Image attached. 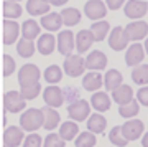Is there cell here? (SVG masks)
Returning <instances> with one entry per match:
<instances>
[{
    "mask_svg": "<svg viewBox=\"0 0 148 147\" xmlns=\"http://www.w3.org/2000/svg\"><path fill=\"white\" fill-rule=\"evenodd\" d=\"M43 122H45L43 111L36 109V107H28L20 116V127L27 132H35L43 126Z\"/></svg>",
    "mask_w": 148,
    "mask_h": 147,
    "instance_id": "cell-1",
    "label": "cell"
},
{
    "mask_svg": "<svg viewBox=\"0 0 148 147\" xmlns=\"http://www.w3.org/2000/svg\"><path fill=\"white\" fill-rule=\"evenodd\" d=\"M40 76H41V71L36 64H23L18 71V83H20V88H28V86H35V84L40 83Z\"/></svg>",
    "mask_w": 148,
    "mask_h": 147,
    "instance_id": "cell-2",
    "label": "cell"
},
{
    "mask_svg": "<svg viewBox=\"0 0 148 147\" xmlns=\"http://www.w3.org/2000/svg\"><path fill=\"white\" fill-rule=\"evenodd\" d=\"M63 69H64V73L68 76H71V78L82 76L86 71V60L81 55H69L64 60Z\"/></svg>",
    "mask_w": 148,
    "mask_h": 147,
    "instance_id": "cell-3",
    "label": "cell"
},
{
    "mask_svg": "<svg viewBox=\"0 0 148 147\" xmlns=\"http://www.w3.org/2000/svg\"><path fill=\"white\" fill-rule=\"evenodd\" d=\"M3 106H5V112L16 114L27 107V101L20 91H7L3 96Z\"/></svg>",
    "mask_w": 148,
    "mask_h": 147,
    "instance_id": "cell-4",
    "label": "cell"
},
{
    "mask_svg": "<svg viewBox=\"0 0 148 147\" xmlns=\"http://www.w3.org/2000/svg\"><path fill=\"white\" fill-rule=\"evenodd\" d=\"M68 114L71 117V121H76V122H82L86 119H89L90 101L79 99V101H76V103H71L68 106Z\"/></svg>",
    "mask_w": 148,
    "mask_h": 147,
    "instance_id": "cell-5",
    "label": "cell"
},
{
    "mask_svg": "<svg viewBox=\"0 0 148 147\" xmlns=\"http://www.w3.org/2000/svg\"><path fill=\"white\" fill-rule=\"evenodd\" d=\"M125 17H128L130 20H140L142 17L147 15L148 12V2L147 0H128L125 7H123Z\"/></svg>",
    "mask_w": 148,
    "mask_h": 147,
    "instance_id": "cell-6",
    "label": "cell"
},
{
    "mask_svg": "<svg viewBox=\"0 0 148 147\" xmlns=\"http://www.w3.org/2000/svg\"><path fill=\"white\" fill-rule=\"evenodd\" d=\"M125 35L130 42L138 43L140 40H145V37L148 35V23L143 20H137V21H130L125 26Z\"/></svg>",
    "mask_w": 148,
    "mask_h": 147,
    "instance_id": "cell-7",
    "label": "cell"
},
{
    "mask_svg": "<svg viewBox=\"0 0 148 147\" xmlns=\"http://www.w3.org/2000/svg\"><path fill=\"white\" fill-rule=\"evenodd\" d=\"M143 131H145V126L140 119H127V121L122 124V132L123 136L127 137V141H137L140 137H143Z\"/></svg>",
    "mask_w": 148,
    "mask_h": 147,
    "instance_id": "cell-8",
    "label": "cell"
},
{
    "mask_svg": "<svg viewBox=\"0 0 148 147\" xmlns=\"http://www.w3.org/2000/svg\"><path fill=\"white\" fill-rule=\"evenodd\" d=\"M43 99H45L46 106L56 109L59 106H63L64 103V91L61 88H58L56 84H49L48 88L43 89Z\"/></svg>",
    "mask_w": 148,
    "mask_h": 147,
    "instance_id": "cell-9",
    "label": "cell"
},
{
    "mask_svg": "<svg viewBox=\"0 0 148 147\" xmlns=\"http://www.w3.org/2000/svg\"><path fill=\"white\" fill-rule=\"evenodd\" d=\"M84 13L89 20L99 21L107 15V5L102 0H89L84 5Z\"/></svg>",
    "mask_w": 148,
    "mask_h": 147,
    "instance_id": "cell-10",
    "label": "cell"
},
{
    "mask_svg": "<svg viewBox=\"0 0 148 147\" xmlns=\"http://www.w3.org/2000/svg\"><path fill=\"white\" fill-rule=\"evenodd\" d=\"M76 46V35L71 30H63L58 35V51L63 56L73 55V50Z\"/></svg>",
    "mask_w": 148,
    "mask_h": 147,
    "instance_id": "cell-11",
    "label": "cell"
},
{
    "mask_svg": "<svg viewBox=\"0 0 148 147\" xmlns=\"http://www.w3.org/2000/svg\"><path fill=\"white\" fill-rule=\"evenodd\" d=\"M128 40L127 35H125V28L122 26H115L112 28L110 35H109V46L114 50V51H122L128 46Z\"/></svg>",
    "mask_w": 148,
    "mask_h": 147,
    "instance_id": "cell-12",
    "label": "cell"
},
{
    "mask_svg": "<svg viewBox=\"0 0 148 147\" xmlns=\"http://www.w3.org/2000/svg\"><path fill=\"white\" fill-rule=\"evenodd\" d=\"M23 141H25V132H23V129L18 127V126L7 127L5 132H3V142H5V147L23 146Z\"/></svg>",
    "mask_w": 148,
    "mask_h": 147,
    "instance_id": "cell-13",
    "label": "cell"
},
{
    "mask_svg": "<svg viewBox=\"0 0 148 147\" xmlns=\"http://www.w3.org/2000/svg\"><path fill=\"white\" fill-rule=\"evenodd\" d=\"M107 56L106 53L101 51V50H94V51H90L86 58V68L90 69V71H101L107 66Z\"/></svg>",
    "mask_w": 148,
    "mask_h": 147,
    "instance_id": "cell-14",
    "label": "cell"
},
{
    "mask_svg": "<svg viewBox=\"0 0 148 147\" xmlns=\"http://www.w3.org/2000/svg\"><path fill=\"white\" fill-rule=\"evenodd\" d=\"M143 58H145V46H142L140 43H133L127 48L125 51V63L127 66H138L142 64Z\"/></svg>",
    "mask_w": 148,
    "mask_h": 147,
    "instance_id": "cell-15",
    "label": "cell"
},
{
    "mask_svg": "<svg viewBox=\"0 0 148 147\" xmlns=\"http://www.w3.org/2000/svg\"><path fill=\"white\" fill-rule=\"evenodd\" d=\"M102 84H104V74H101L99 71H89L82 78V88L90 93H97L102 88Z\"/></svg>",
    "mask_w": 148,
    "mask_h": 147,
    "instance_id": "cell-16",
    "label": "cell"
},
{
    "mask_svg": "<svg viewBox=\"0 0 148 147\" xmlns=\"http://www.w3.org/2000/svg\"><path fill=\"white\" fill-rule=\"evenodd\" d=\"M21 32V26L15 20H5L3 21V43L5 45H13L18 40Z\"/></svg>",
    "mask_w": 148,
    "mask_h": 147,
    "instance_id": "cell-17",
    "label": "cell"
},
{
    "mask_svg": "<svg viewBox=\"0 0 148 147\" xmlns=\"http://www.w3.org/2000/svg\"><path fill=\"white\" fill-rule=\"evenodd\" d=\"M56 46H58V40L51 33H43L36 42V50L40 51V55H45V56L51 55Z\"/></svg>",
    "mask_w": 148,
    "mask_h": 147,
    "instance_id": "cell-18",
    "label": "cell"
},
{
    "mask_svg": "<svg viewBox=\"0 0 148 147\" xmlns=\"http://www.w3.org/2000/svg\"><path fill=\"white\" fill-rule=\"evenodd\" d=\"M90 106H92L97 112H106V111L110 109V106H112L110 96L107 94L106 91H97V93H92Z\"/></svg>",
    "mask_w": 148,
    "mask_h": 147,
    "instance_id": "cell-19",
    "label": "cell"
},
{
    "mask_svg": "<svg viewBox=\"0 0 148 147\" xmlns=\"http://www.w3.org/2000/svg\"><path fill=\"white\" fill-rule=\"evenodd\" d=\"M43 111V116H45V122H43V127L46 129V131H53L56 129L58 126H61L59 122H61V116L59 112L54 107H49V106H45L41 107Z\"/></svg>",
    "mask_w": 148,
    "mask_h": 147,
    "instance_id": "cell-20",
    "label": "cell"
},
{
    "mask_svg": "<svg viewBox=\"0 0 148 147\" xmlns=\"http://www.w3.org/2000/svg\"><path fill=\"white\" fill-rule=\"evenodd\" d=\"M40 23H41V26L45 30H48V32H58L59 28H61V25H64L61 13H56V12H49L46 15H43Z\"/></svg>",
    "mask_w": 148,
    "mask_h": 147,
    "instance_id": "cell-21",
    "label": "cell"
},
{
    "mask_svg": "<svg viewBox=\"0 0 148 147\" xmlns=\"http://www.w3.org/2000/svg\"><path fill=\"white\" fill-rule=\"evenodd\" d=\"M112 99L115 101L119 106L128 104V103L133 101V89L128 86V84H122V86H119L117 89L112 91Z\"/></svg>",
    "mask_w": 148,
    "mask_h": 147,
    "instance_id": "cell-22",
    "label": "cell"
},
{
    "mask_svg": "<svg viewBox=\"0 0 148 147\" xmlns=\"http://www.w3.org/2000/svg\"><path fill=\"white\" fill-rule=\"evenodd\" d=\"M94 42H95V38H94V35H92L90 30H79L77 35H76V48H77L79 55L87 51L92 46Z\"/></svg>",
    "mask_w": 148,
    "mask_h": 147,
    "instance_id": "cell-23",
    "label": "cell"
},
{
    "mask_svg": "<svg viewBox=\"0 0 148 147\" xmlns=\"http://www.w3.org/2000/svg\"><path fill=\"white\" fill-rule=\"evenodd\" d=\"M107 127V119L101 112H94L92 116H89L87 119V131H90L92 134H102Z\"/></svg>",
    "mask_w": 148,
    "mask_h": 147,
    "instance_id": "cell-24",
    "label": "cell"
},
{
    "mask_svg": "<svg viewBox=\"0 0 148 147\" xmlns=\"http://www.w3.org/2000/svg\"><path fill=\"white\" fill-rule=\"evenodd\" d=\"M49 8H51V5L46 0H28L27 2V12L33 17L46 15V13H49Z\"/></svg>",
    "mask_w": 148,
    "mask_h": 147,
    "instance_id": "cell-25",
    "label": "cell"
},
{
    "mask_svg": "<svg viewBox=\"0 0 148 147\" xmlns=\"http://www.w3.org/2000/svg\"><path fill=\"white\" fill-rule=\"evenodd\" d=\"M59 136L63 137L64 141H76V137L79 136V126L76 121H66L59 126Z\"/></svg>",
    "mask_w": 148,
    "mask_h": 147,
    "instance_id": "cell-26",
    "label": "cell"
},
{
    "mask_svg": "<svg viewBox=\"0 0 148 147\" xmlns=\"http://www.w3.org/2000/svg\"><path fill=\"white\" fill-rule=\"evenodd\" d=\"M122 81H123V76L119 69H109L106 74H104V86H106V89L109 91H114L117 89L119 86H122Z\"/></svg>",
    "mask_w": 148,
    "mask_h": 147,
    "instance_id": "cell-27",
    "label": "cell"
},
{
    "mask_svg": "<svg viewBox=\"0 0 148 147\" xmlns=\"http://www.w3.org/2000/svg\"><path fill=\"white\" fill-rule=\"evenodd\" d=\"M90 32H92V35H94L95 42H104L106 40L107 35H110V23L107 20H99L95 21V23H92L90 25Z\"/></svg>",
    "mask_w": 148,
    "mask_h": 147,
    "instance_id": "cell-28",
    "label": "cell"
},
{
    "mask_svg": "<svg viewBox=\"0 0 148 147\" xmlns=\"http://www.w3.org/2000/svg\"><path fill=\"white\" fill-rule=\"evenodd\" d=\"M21 35L23 38H27V40H35V38H40V25H38V21H35L33 18L30 20H25L21 23Z\"/></svg>",
    "mask_w": 148,
    "mask_h": 147,
    "instance_id": "cell-29",
    "label": "cell"
},
{
    "mask_svg": "<svg viewBox=\"0 0 148 147\" xmlns=\"http://www.w3.org/2000/svg\"><path fill=\"white\" fill-rule=\"evenodd\" d=\"M61 17H63V23H64L66 26L77 25V23L81 21V18H82L81 12L77 10L76 7H68V8L61 10Z\"/></svg>",
    "mask_w": 148,
    "mask_h": 147,
    "instance_id": "cell-30",
    "label": "cell"
},
{
    "mask_svg": "<svg viewBox=\"0 0 148 147\" xmlns=\"http://www.w3.org/2000/svg\"><path fill=\"white\" fill-rule=\"evenodd\" d=\"M21 13H23V8L18 2H10V0L3 2V15L7 20H15V18L21 17Z\"/></svg>",
    "mask_w": 148,
    "mask_h": 147,
    "instance_id": "cell-31",
    "label": "cell"
},
{
    "mask_svg": "<svg viewBox=\"0 0 148 147\" xmlns=\"http://www.w3.org/2000/svg\"><path fill=\"white\" fill-rule=\"evenodd\" d=\"M132 81L138 86L148 84V64H138L132 69Z\"/></svg>",
    "mask_w": 148,
    "mask_h": 147,
    "instance_id": "cell-32",
    "label": "cell"
},
{
    "mask_svg": "<svg viewBox=\"0 0 148 147\" xmlns=\"http://www.w3.org/2000/svg\"><path fill=\"white\" fill-rule=\"evenodd\" d=\"M16 51H18V55L23 56V58H32L33 55H35V51H36V45H35L32 40L21 38V40H18V43H16Z\"/></svg>",
    "mask_w": 148,
    "mask_h": 147,
    "instance_id": "cell-33",
    "label": "cell"
},
{
    "mask_svg": "<svg viewBox=\"0 0 148 147\" xmlns=\"http://www.w3.org/2000/svg\"><path fill=\"white\" fill-rule=\"evenodd\" d=\"M43 76H45V79H46L49 84H56L63 79V69L59 68L58 64H51V66H48V68L45 69Z\"/></svg>",
    "mask_w": 148,
    "mask_h": 147,
    "instance_id": "cell-34",
    "label": "cell"
},
{
    "mask_svg": "<svg viewBox=\"0 0 148 147\" xmlns=\"http://www.w3.org/2000/svg\"><path fill=\"white\" fill-rule=\"evenodd\" d=\"M138 111H140V103L135 99L132 103H128V104L119 106V114L122 117H125V119H133V116H137Z\"/></svg>",
    "mask_w": 148,
    "mask_h": 147,
    "instance_id": "cell-35",
    "label": "cell"
},
{
    "mask_svg": "<svg viewBox=\"0 0 148 147\" xmlns=\"http://www.w3.org/2000/svg\"><path fill=\"white\" fill-rule=\"evenodd\" d=\"M95 142H97L95 134H92L90 131H86L81 132L79 136L76 137L74 144H76V147H95Z\"/></svg>",
    "mask_w": 148,
    "mask_h": 147,
    "instance_id": "cell-36",
    "label": "cell"
},
{
    "mask_svg": "<svg viewBox=\"0 0 148 147\" xmlns=\"http://www.w3.org/2000/svg\"><path fill=\"white\" fill-rule=\"evenodd\" d=\"M109 141L115 147H125L128 144L127 137L123 136V132H122V126H115L112 129L110 134H109Z\"/></svg>",
    "mask_w": 148,
    "mask_h": 147,
    "instance_id": "cell-37",
    "label": "cell"
},
{
    "mask_svg": "<svg viewBox=\"0 0 148 147\" xmlns=\"http://www.w3.org/2000/svg\"><path fill=\"white\" fill-rule=\"evenodd\" d=\"M64 139L56 132H49L46 137H45V142H43V147H64Z\"/></svg>",
    "mask_w": 148,
    "mask_h": 147,
    "instance_id": "cell-38",
    "label": "cell"
},
{
    "mask_svg": "<svg viewBox=\"0 0 148 147\" xmlns=\"http://www.w3.org/2000/svg\"><path fill=\"white\" fill-rule=\"evenodd\" d=\"M41 84L38 83V84H35V86H28V88H21L20 89V93H21V96L25 98V101H32V99H35V98H38L40 96V93H41Z\"/></svg>",
    "mask_w": 148,
    "mask_h": 147,
    "instance_id": "cell-39",
    "label": "cell"
},
{
    "mask_svg": "<svg viewBox=\"0 0 148 147\" xmlns=\"http://www.w3.org/2000/svg\"><path fill=\"white\" fill-rule=\"evenodd\" d=\"M43 142H45V139H41L40 134H36V132H30V134L25 137V141H23V146L21 147H43Z\"/></svg>",
    "mask_w": 148,
    "mask_h": 147,
    "instance_id": "cell-40",
    "label": "cell"
},
{
    "mask_svg": "<svg viewBox=\"0 0 148 147\" xmlns=\"http://www.w3.org/2000/svg\"><path fill=\"white\" fill-rule=\"evenodd\" d=\"M15 68H16V61L15 60H13L10 55H3V76H10V74H13Z\"/></svg>",
    "mask_w": 148,
    "mask_h": 147,
    "instance_id": "cell-41",
    "label": "cell"
},
{
    "mask_svg": "<svg viewBox=\"0 0 148 147\" xmlns=\"http://www.w3.org/2000/svg\"><path fill=\"white\" fill-rule=\"evenodd\" d=\"M64 99L68 101V103H76V101H79V91L76 89L74 86H68V88H64Z\"/></svg>",
    "mask_w": 148,
    "mask_h": 147,
    "instance_id": "cell-42",
    "label": "cell"
},
{
    "mask_svg": "<svg viewBox=\"0 0 148 147\" xmlns=\"http://www.w3.org/2000/svg\"><path fill=\"white\" fill-rule=\"evenodd\" d=\"M137 99L142 106H147L148 107V86H142L137 91Z\"/></svg>",
    "mask_w": 148,
    "mask_h": 147,
    "instance_id": "cell-43",
    "label": "cell"
},
{
    "mask_svg": "<svg viewBox=\"0 0 148 147\" xmlns=\"http://www.w3.org/2000/svg\"><path fill=\"white\" fill-rule=\"evenodd\" d=\"M107 3V8H110V10H119L122 5H125L127 2L125 0H106Z\"/></svg>",
    "mask_w": 148,
    "mask_h": 147,
    "instance_id": "cell-44",
    "label": "cell"
},
{
    "mask_svg": "<svg viewBox=\"0 0 148 147\" xmlns=\"http://www.w3.org/2000/svg\"><path fill=\"white\" fill-rule=\"evenodd\" d=\"M49 5H53V7H61V5H64L68 0H46Z\"/></svg>",
    "mask_w": 148,
    "mask_h": 147,
    "instance_id": "cell-45",
    "label": "cell"
},
{
    "mask_svg": "<svg viewBox=\"0 0 148 147\" xmlns=\"http://www.w3.org/2000/svg\"><path fill=\"white\" fill-rule=\"evenodd\" d=\"M142 146L143 147H148V132H145L142 137Z\"/></svg>",
    "mask_w": 148,
    "mask_h": 147,
    "instance_id": "cell-46",
    "label": "cell"
},
{
    "mask_svg": "<svg viewBox=\"0 0 148 147\" xmlns=\"http://www.w3.org/2000/svg\"><path fill=\"white\" fill-rule=\"evenodd\" d=\"M145 53H147V55H148V38H147V40H145Z\"/></svg>",
    "mask_w": 148,
    "mask_h": 147,
    "instance_id": "cell-47",
    "label": "cell"
},
{
    "mask_svg": "<svg viewBox=\"0 0 148 147\" xmlns=\"http://www.w3.org/2000/svg\"><path fill=\"white\" fill-rule=\"evenodd\" d=\"M10 2H18V0H10Z\"/></svg>",
    "mask_w": 148,
    "mask_h": 147,
    "instance_id": "cell-48",
    "label": "cell"
}]
</instances>
